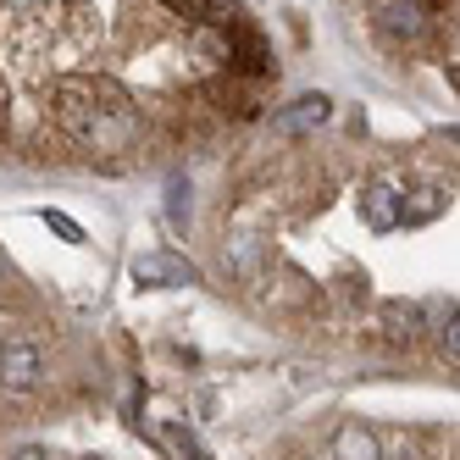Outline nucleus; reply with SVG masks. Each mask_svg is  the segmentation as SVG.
Listing matches in <instances>:
<instances>
[{
  "mask_svg": "<svg viewBox=\"0 0 460 460\" xmlns=\"http://www.w3.org/2000/svg\"><path fill=\"white\" fill-rule=\"evenodd\" d=\"M239 0H0V161L134 167L261 111Z\"/></svg>",
  "mask_w": 460,
  "mask_h": 460,
  "instance_id": "obj_1",
  "label": "nucleus"
},
{
  "mask_svg": "<svg viewBox=\"0 0 460 460\" xmlns=\"http://www.w3.org/2000/svg\"><path fill=\"white\" fill-rule=\"evenodd\" d=\"M40 377H45V355H40V344H22V339L0 344V388L28 394V388H40Z\"/></svg>",
  "mask_w": 460,
  "mask_h": 460,
  "instance_id": "obj_2",
  "label": "nucleus"
},
{
  "mask_svg": "<svg viewBox=\"0 0 460 460\" xmlns=\"http://www.w3.org/2000/svg\"><path fill=\"white\" fill-rule=\"evenodd\" d=\"M134 283L139 288H183V283H200V272L172 250H150V255L134 261Z\"/></svg>",
  "mask_w": 460,
  "mask_h": 460,
  "instance_id": "obj_3",
  "label": "nucleus"
},
{
  "mask_svg": "<svg viewBox=\"0 0 460 460\" xmlns=\"http://www.w3.org/2000/svg\"><path fill=\"white\" fill-rule=\"evenodd\" d=\"M455 344H460V339H455V305H449V316L438 322V349H444L449 367H455Z\"/></svg>",
  "mask_w": 460,
  "mask_h": 460,
  "instance_id": "obj_8",
  "label": "nucleus"
},
{
  "mask_svg": "<svg viewBox=\"0 0 460 460\" xmlns=\"http://www.w3.org/2000/svg\"><path fill=\"white\" fill-rule=\"evenodd\" d=\"M45 227H56V234L67 239V244H84V227H78L73 217H61V211H45Z\"/></svg>",
  "mask_w": 460,
  "mask_h": 460,
  "instance_id": "obj_7",
  "label": "nucleus"
},
{
  "mask_svg": "<svg viewBox=\"0 0 460 460\" xmlns=\"http://www.w3.org/2000/svg\"><path fill=\"white\" fill-rule=\"evenodd\" d=\"M333 460H383V444H377L372 427L344 421L339 433H333Z\"/></svg>",
  "mask_w": 460,
  "mask_h": 460,
  "instance_id": "obj_5",
  "label": "nucleus"
},
{
  "mask_svg": "<svg viewBox=\"0 0 460 460\" xmlns=\"http://www.w3.org/2000/svg\"><path fill=\"white\" fill-rule=\"evenodd\" d=\"M172 444H178V449H183L189 460H211V455H206V444L194 438V433H172Z\"/></svg>",
  "mask_w": 460,
  "mask_h": 460,
  "instance_id": "obj_9",
  "label": "nucleus"
},
{
  "mask_svg": "<svg viewBox=\"0 0 460 460\" xmlns=\"http://www.w3.org/2000/svg\"><path fill=\"white\" fill-rule=\"evenodd\" d=\"M327 111H333V101H327V94H300L294 106L272 111V134H278V139H305V134H316V128L327 122Z\"/></svg>",
  "mask_w": 460,
  "mask_h": 460,
  "instance_id": "obj_4",
  "label": "nucleus"
},
{
  "mask_svg": "<svg viewBox=\"0 0 460 460\" xmlns=\"http://www.w3.org/2000/svg\"><path fill=\"white\" fill-rule=\"evenodd\" d=\"M12 460H56V455H50V449H17Z\"/></svg>",
  "mask_w": 460,
  "mask_h": 460,
  "instance_id": "obj_10",
  "label": "nucleus"
},
{
  "mask_svg": "<svg viewBox=\"0 0 460 460\" xmlns=\"http://www.w3.org/2000/svg\"><path fill=\"white\" fill-rule=\"evenodd\" d=\"M0 283H6V267H0Z\"/></svg>",
  "mask_w": 460,
  "mask_h": 460,
  "instance_id": "obj_11",
  "label": "nucleus"
},
{
  "mask_svg": "<svg viewBox=\"0 0 460 460\" xmlns=\"http://www.w3.org/2000/svg\"><path fill=\"white\" fill-rule=\"evenodd\" d=\"M383 322H388V333H394V339H416V333H421V305L394 300V305L383 311Z\"/></svg>",
  "mask_w": 460,
  "mask_h": 460,
  "instance_id": "obj_6",
  "label": "nucleus"
}]
</instances>
